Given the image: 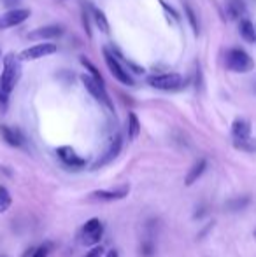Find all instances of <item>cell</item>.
<instances>
[{"instance_id": "cell-17", "label": "cell", "mask_w": 256, "mask_h": 257, "mask_svg": "<svg viewBox=\"0 0 256 257\" xmlns=\"http://www.w3.org/2000/svg\"><path fill=\"white\" fill-rule=\"evenodd\" d=\"M226 11H228L230 18L237 20V18L246 14V6H244L242 0H228V2H226Z\"/></svg>"}, {"instance_id": "cell-21", "label": "cell", "mask_w": 256, "mask_h": 257, "mask_svg": "<svg viewBox=\"0 0 256 257\" xmlns=\"http://www.w3.org/2000/svg\"><path fill=\"white\" fill-rule=\"evenodd\" d=\"M249 203H251V196H240V198H235V200L228 201V203H226V210H230V212H237V210L246 208Z\"/></svg>"}, {"instance_id": "cell-4", "label": "cell", "mask_w": 256, "mask_h": 257, "mask_svg": "<svg viewBox=\"0 0 256 257\" xmlns=\"http://www.w3.org/2000/svg\"><path fill=\"white\" fill-rule=\"evenodd\" d=\"M81 82L84 84V88L88 89L90 95H92L97 102L104 103L109 110H114V105L111 102L109 95H107V91H106V86H104L102 82H99L95 77H92V75H88V74L81 75Z\"/></svg>"}, {"instance_id": "cell-5", "label": "cell", "mask_w": 256, "mask_h": 257, "mask_svg": "<svg viewBox=\"0 0 256 257\" xmlns=\"http://www.w3.org/2000/svg\"><path fill=\"white\" fill-rule=\"evenodd\" d=\"M147 84L153 86L161 91H176L183 86V77L181 74H176V72H168V74H158L147 77Z\"/></svg>"}, {"instance_id": "cell-22", "label": "cell", "mask_w": 256, "mask_h": 257, "mask_svg": "<svg viewBox=\"0 0 256 257\" xmlns=\"http://www.w3.org/2000/svg\"><path fill=\"white\" fill-rule=\"evenodd\" d=\"M11 205H13V198H11L9 191L0 186V213L7 212L11 208Z\"/></svg>"}, {"instance_id": "cell-27", "label": "cell", "mask_w": 256, "mask_h": 257, "mask_svg": "<svg viewBox=\"0 0 256 257\" xmlns=\"http://www.w3.org/2000/svg\"><path fill=\"white\" fill-rule=\"evenodd\" d=\"M104 255V247L102 245H93V248H90L86 252L84 257H102Z\"/></svg>"}, {"instance_id": "cell-30", "label": "cell", "mask_w": 256, "mask_h": 257, "mask_svg": "<svg viewBox=\"0 0 256 257\" xmlns=\"http://www.w3.org/2000/svg\"><path fill=\"white\" fill-rule=\"evenodd\" d=\"M254 28H256V25H254Z\"/></svg>"}, {"instance_id": "cell-14", "label": "cell", "mask_w": 256, "mask_h": 257, "mask_svg": "<svg viewBox=\"0 0 256 257\" xmlns=\"http://www.w3.org/2000/svg\"><path fill=\"white\" fill-rule=\"evenodd\" d=\"M62 35V28L58 25H51V27H42V28H37L35 32H30L28 34V39H55V37H60Z\"/></svg>"}, {"instance_id": "cell-11", "label": "cell", "mask_w": 256, "mask_h": 257, "mask_svg": "<svg viewBox=\"0 0 256 257\" xmlns=\"http://www.w3.org/2000/svg\"><path fill=\"white\" fill-rule=\"evenodd\" d=\"M130 193V186H121V187H114V189H99L93 193V198L102 201H118V200H125Z\"/></svg>"}, {"instance_id": "cell-16", "label": "cell", "mask_w": 256, "mask_h": 257, "mask_svg": "<svg viewBox=\"0 0 256 257\" xmlns=\"http://www.w3.org/2000/svg\"><path fill=\"white\" fill-rule=\"evenodd\" d=\"M239 32H240V37H242L246 42H249V44L256 42V28H254V25L251 23L249 20H242V21H240Z\"/></svg>"}, {"instance_id": "cell-23", "label": "cell", "mask_w": 256, "mask_h": 257, "mask_svg": "<svg viewBox=\"0 0 256 257\" xmlns=\"http://www.w3.org/2000/svg\"><path fill=\"white\" fill-rule=\"evenodd\" d=\"M154 250H156V247H154V241L151 240V238H147V240L140 245V254H142V257H153Z\"/></svg>"}, {"instance_id": "cell-15", "label": "cell", "mask_w": 256, "mask_h": 257, "mask_svg": "<svg viewBox=\"0 0 256 257\" xmlns=\"http://www.w3.org/2000/svg\"><path fill=\"white\" fill-rule=\"evenodd\" d=\"M205 168H207V161H205V159H198V161L192 166V170L188 172V175H186L185 186H188V187L193 186V184L197 182L202 175H204Z\"/></svg>"}, {"instance_id": "cell-1", "label": "cell", "mask_w": 256, "mask_h": 257, "mask_svg": "<svg viewBox=\"0 0 256 257\" xmlns=\"http://www.w3.org/2000/svg\"><path fill=\"white\" fill-rule=\"evenodd\" d=\"M20 58H16L13 53L6 54L4 56V68H2V75H0V89L2 93L9 95L11 91L16 86L18 79H20Z\"/></svg>"}, {"instance_id": "cell-13", "label": "cell", "mask_w": 256, "mask_h": 257, "mask_svg": "<svg viewBox=\"0 0 256 257\" xmlns=\"http://www.w3.org/2000/svg\"><path fill=\"white\" fill-rule=\"evenodd\" d=\"M232 137L233 140H244L251 137V122L244 117H237L232 124Z\"/></svg>"}, {"instance_id": "cell-2", "label": "cell", "mask_w": 256, "mask_h": 257, "mask_svg": "<svg viewBox=\"0 0 256 257\" xmlns=\"http://www.w3.org/2000/svg\"><path fill=\"white\" fill-rule=\"evenodd\" d=\"M226 67L230 68L232 72H239V74H246L249 72L251 68L254 67V61L253 58L249 56L244 49H239V48H233L226 53Z\"/></svg>"}, {"instance_id": "cell-6", "label": "cell", "mask_w": 256, "mask_h": 257, "mask_svg": "<svg viewBox=\"0 0 256 257\" xmlns=\"http://www.w3.org/2000/svg\"><path fill=\"white\" fill-rule=\"evenodd\" d=\"M104 236V224L100 222V219L93 217L88 222L82 226L81 229V243L84 247H93V245H99L100 240Z\"/></svg>"}, {"instance_id": "cell-8", "label": "cell", "mask_w": 256, "mask_h": 257, "mask_svg": "<svg viewBox=\"0 0 256 257\" xmlns=\"http://www.w3.org/2000/svg\"><path fill=\"white\" fill-rule=\"evenodd\" d=\"M56 156H58L60 161H62L63 165L70 170H81V168H84L86 163H88L84 158H81V156L68 146L58 147V149H56Z\"/></svg>"}, {"instance_id": "cell-3", "label": "cell", "mask_w": 256, "mask_h": 257, "mask_svg": "<svg viewBox=\"0 0 256 257\" xmlns=\"http://www.w3.org/2000/svg\"><path fill=\"white\" fill-rule=\"evenodd\" d=\"M104 60H106V65H107V68L111 70V74H113V77L118 79L121 84H125V86H133V84H135V82H133V79H132V75L127 72V68H125L123 65L120 63V60L116 58V53H111L107 48H104Z\"/></svg>"}, {"instance_id": "cell-29", "label": "cell", "mask_w": 256, "mask_h": 257, "mask_svg": "<svg viewBox=\"0 0 256 257\" xmlns=\"http://www.w3.org/2000/svg\"><path fill=\"white\" fill-rule=\"evenodd\" d=\"M254 236H256V231H254Z\"/></svg>"}, {"instance_id": "cell-20", "label": "cell", "mask_w": 256, "mask_h": 257, "mask_svg": "<svg viewBox=\"0 0 256 257\" xmlns=\"http://www.w3.org/2000/svg\"><path fill=\"white\" fill-rule=\"evenodd\" d=\"M233 147L239 151H244V153H256V140L244 139V140H233Z\"/></svg>"}, {"instance_id": "cell-18", "label": "cell", "mask_w": 256, "mask_h": 257, "mask_svg": "<svg viewBox=\"0 0 256 257\" xmlns=\"http://www.w3.org/2000/svg\"><path fill=\"white\" fill-rule=\"evenodd\" d=\"M90 9H92L93 20H95L97 27H99L100 30L104 32V34H109V21H107L106 14H104L102 11H100L99 7H95V6H90Z\"/></svg>"}, {"instance_id": "cell-12", "label": "cell", "mask_w": 256, "mask_h": 257, "mask_svg": "<svg viewBox=\"0 0 256 257\" xmlns=\"http://www.w3.org/2000/svg\"><path fill=\"white\" fill-rule=\"evenodd\" d=\"M0 135H2L4 142L11 147H23L25 146V137L18 128H11V126H0Z\"/></svg>"}, {"instance_id": "cell-24", "label": "cell", "mask_w": 256, "mask_h": 257, "mask_svg": "<svg viewBox=\"0 0 256 257\" xmlns=\"http://www.w3.org/2000/svg\"><path fill=\"white\" fill-rule=\"evenodd\" d=\"M185 11H186V16H188V21H190V25H192V28H193V32H195V35H198V21H197V14L193 13V9L188 6V4H186V6H185Z\"/></svg>"}, {"instance_id": "cell-25", "label": "cell", "mask_w": 256, "mask_h": 257, "mask_svg": "<svg viewBox=\"0 0 256 257\" xmlns=\"http://www.w3.org/2000/svg\"><path fill=\"white\" fill-rule=\"evenodd\" d=\"M81 63H82V65H84V67H86V68H88V70H90V72H92V74H90V75H92V77H95V79H97V81H99V82H102V84H104V79H102V75H100V74H99V70H97V68H95V67H93V65H92V63H90V61H88V60H86V58H81Z\"/></svg>"}, {"instance_id": "cell-26", "label": "cell", "mask_w": 256, "mask_h": 257, "mask_svg": "<svg viewBox=\"0 0 256 257\" xmlns=\"http://www.w3.org/2000/svg\"><path fill=\"white\" fill-rule=\"evenodd\" d=\"M49 250H51L49 243H44V245H41V247L35 248V250L32 252V255H30V257H48Z\"/></svg>"}, {"instance_id": "cell-19", "label": "cell", "mask_w": 256, "mask_h": 257, "mask_svg": "<svg viewBox=\"0 0 256 257\" xmlns=\"http://www.w3.org/2000/svg\"><path fill=\"white\" fill-rule=\"evenodd\" d=\"M140 133V122H139V117H137L135 112H130L128 114V137L132 140H135Z\"/></svg>"}, {"instance_id": "cell-7", "label": "cell", "mask_w": 256, "mask_h": 257, "mask_svg": "<svg viewBox=\"0 0 256 257\" xmlns=\"http://www.w3.org/2000/svg\"><path fill=\"white\" fill-rule=\"evenodd\" d=\"M121 147H123V139H121L120 133H116L114 135V139L111 140L109 147L106 149V153H104L102 156H100L99 159H97L95 163L92 165V170H99V168H104V166H107L109 163H113L114 159L120 156L121 153Z\"/></svg>"}, {"instance_id": "cell-28", "label": "cell", "mask_w": 256, "mask_h": 257, "mask_svg": "<svg viewBox=\"0 0 256 257\" xmlns=\"http://www.w3.org/2000/svg\"><path fill=\"white\" fill-rule=\"evenodd\" d=\"M106 257H120V254H118V250H114V248H111V250L106 254Z\"/></svg>"}, {"instance_id": "cell-10", "label": "cell", "mask_w": 256, "mask_h": 257, "mask_svg": "<svg viewBox=\"0 0 256 257\" xmlns=\"http://www.w3.org/2000/svg\"><path fill=\"white\" fill-rule=\"evenodd\" d=\"M28 18H30V9H13V11H9V13H6L4 16H0V30H6V28L21 25L23 21H27Z\"/></svg>"}, {"instance_id": "cell-9", "label": "cell", "mask_w": 256, "mask_h": 257, "mask_svg": "<svg viewBox=\"0 0 256 257\" xmlns=\"http://www.w3.org/2000/svg\"><path fill=\"white\" fill-rule=\"evenodd\" d=\"M58 51V46L53 44V42H44V44H35L32 48L25 49V51L20 53V60L21 61H30V60H39V58L49 56V54Z\"/></svg>"}]
</instances>
